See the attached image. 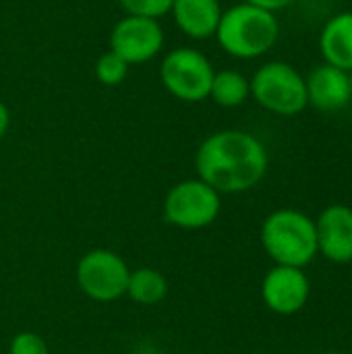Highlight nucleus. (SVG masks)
<instances>
[{"label": "nucleus", "instance_id": "f257e3e1", "mask_svg": "<svg viewBox=\"0 0 352 354\" xmlns=\"http://www.w3.org/2000/svg\"><path fill=\"white\" fill-rule=\"evenodd\" d=\"M270 158L266 145L251 133L224 129L201 141L195 153L197 178L220 195L255 189L268 174Z\"/></svg>", "mask_w": 352, "mask_h": 354}, {"label": "nucleus", "instance_id": "f03ea898", "mask_svg": "<svg viewBox=\"0 0 352 354\" xmlns=\"http://www.w3.org/2000/svg\"><path fill=\"white\" fill-rule=\"evenodd\" d=\"M280 35L276 12L263 10L249 2L234 4L222 10L216 37L220 48L232 58L253 60L268 54Z\"/></svg>", "mask_w": 352, "mask_h": 354}, {"label": "nucleus", "instance_id": "7ed1b4c3", "mask_svg": "<svg viewBox=\"0 0 352 354\" xmlns=\"http://www.w3.org/2000/svg\"><path fill=\"white\" fill-rule=\"evenodd\" d=\"M259 241L276 266L303 270L319 253L315 220L290 207L276 209L263 220Z\"/></svg>", "mask_w": 352, "mask_h": 354}, {"label": "nucleus", "instance_id": "20e7f679", "mask_svg": "<svg viewBox=\"0 0 352 354\" xmlns=\"http://www.w3.org/2000/svg\"><path fill=\"white\" fill-rule=\"evenodd\" d=\"M251 83V97L268 112L278 116H297L309 106L305 77L284 60L261 64Z\"/></svg>", "mask_w": 352, "mask_h": 354}, {"label": "nucleus", "instance_id": "39448f33", "mask_svg": "<svg viewBox=\"0 0 352 354\" xmlns=\"http://www.w3.org/2000/svg\"><path fill=\"white\" fill-rule=\"evenodd\" d=\"M214 66L210 58L195 48H174L160 64V81L164 89L180 102H203L210 97Z\"/></svg>", "mask_w": 352, "mask_h": 354}, {"label": "nucleus", "instance_id": "423d86ee", "mask_svg": "<svg viewBox=\"0 0 352 354\" xmlns=\"http://www.w3.org/2000/svg\"><path fill=\"white\" fill-rule=\"evenodd\" d=\"M222 209V199L201 178L176 183L164 199V220L183 230H201L212 226Z\"/></svg>", "mask_w": 352, "mask_h": 354}, {"label": "nucleus", "instance_id": "0eeeda50", "mask_svg": "<svg viewBox=\"0 0 352 354\" xmlns=\"http://www.w3.org/2000/svg\"><path fill=\"white\" fill-rule=\"evenodd\" d=\"M131 268L110 249L87 251L75 270L79 290L95 303H114L127 295Z\"/></svg>", "mask_w": 352, "mask_h": 354}, {"label": "nucleus", "instance_id": "6e6552de", "mask_svg": "<svg viewBox=\"0 0 352 354\" xmlns=\"http://www.w3.org/2000/svg\"><path fill=\"white\" fill-rule=\"evenodd\" d=\"M164 48V31L156 19L127 15L110 33V50L127 64H143L156 58Z\"/></svg>", "mask_w": 352, "mask_h": 354}, {"label": "nucleus", "instance_id": "1a4fd4ad", "mask_svg": "<svg viewBox=\"0 0 352 354\" xmlns=\"http://www.w3.org/2000/svg\"><path fill=\"white\" fill-rule=\"evenodd\" d=\"M311 295V282L301 268L274 266L261 282V299L266 307L278 315L299 313Z\"/></svg>", "mask_w": 352, "mask_h": 354}, {"label": "nucleus", "instance_id": "9d476101", "mask_svg": "<svg viewBox=\"0 0 352 354\" xmlns=\"http://www.w3.org/2000/svg\"><path fill=\"white\" fill-rule=\"evenodd\" d=\"M317 251L334 263L352 261V207L328 205L315 220Z\"/></svg>", "mask_w": 352, "mask_h": 354}, {"label": "nucleus", "instance_id": "9b49d317", "mask_svg": "<svg viewBox=\"0 0 352 354\" xmlns=\"http://www.w3.org/2000/svg\"><path fill=\"white\" fill-rule=\"evenodd\" d=\"M305 83L309 104L322 112H338L352 102L351 73L328 62L317 64L309 77H305Z\"/></svg>", "mask_w": 352, "mask_h": 354}, {"label": "nucleus", "instance_id": "f8f14e48", "mask_svg": "<svg viewBox=\"0 0 352 354\" xmlns=\"http://www.w3.org/2000/svg\"><path fill=\"white\" fill-rule=\"evenodd\" d=\"M170 15L187 37L207 39L216 35L222 4L220 0H172Z\"/></svg>", "mask_w": 352, "mask_h": 354}, {"label": "nucleus", "instance_id": "ddd939ff", "mask_svg": "<svg viewBox=\"0 0 352 354\" xmlns=\"http://www.w3.org/2000/svg\"><path fill=\"white\" fill-rule=\"evenodd\" d=\"M319 52L324 62L342 68L346 73L352 71V10L336 12L328 19L319 33Z\"/></svg>", "mask_w": 352, "mask_h": 354}, {"label": "nucleus", "instance_id": "4468645a", "mask_svg": "<svg viewBox=\"0 0 352 354\" xmlns=\"http://www.w3.org/2000/svg\"><path fill=\"white\" fill-rule=\"evenodd\" d=\"M168 295V280L162 272L154 268H137L131 270L127 297L137 305L151 307L166 299Z\"/></svg>", "mask_w": 352, "mask_h": 354}, {"label": "nucleus", "instance_id": "2eb2a0df", "mask_svg": "<svg viewBox=\"0 0 352 354\" xmlns=\"http://www.w3.org/2000/svg\"><path fill=\"white\" fill-rule=\"evenodd\" d=\"M210 97L222 108H239L251 97V83L234 68L218 71L212 81Z\"/></svg>", "mask_w": 352, "mask_h": 354}, {"label": "nucleus", "instance_id": "dca6fc26", "mask_svg": "<svg viewBox=\"0 0 352 354\" xmlns=\"http://www.w3.org/2000/svg\"><path fill=\"white\" fill-rule=\"evenodd\" d=\"M129 66L131 64H127L118 54L108 50L95 60V79L106 87H116L127 79Z\"/></svg>", "mask_w": 352, "mask_h": 354}, {"label": "nucleus", "instance_id": "f3484780", "mask_svg": "<svg viewBox=\"0 0 352 354\" xmlns=\"http://www.w3.org/2000/svg\"><path fill=\"white\" fill-rule=\"evenodd\" d=\"M118 2L127 10V15L147 17L156 21L168 15L172 8V0H118Z\"/></svg>", "mask_w": 352, "mask_h": 354}, {"label": "nucleus", "instance_id": "a211bd4d", "mask_svg": "<svg viewBox=\"0 0 352 354\" xmlns=\"http://www.w3.org/2000/svg\"><path fill=\"white\" fill-rule=\"evenodd\" d=\"M8 354H50V348L39 334L19 332L8 344Z\"/></svg>", "mask_w": 352, "mask_h": 354}, {"label": "nucleus", "instance_id": "6ab92c4d", "mask_svg": "<svg viewBox=\"0 0 352 354\" xmlns=\"http://www.w3.org/2000/svg\"><path fill=\"white\" fill-rule=\"evenodd\" d=\"M243 2H249L253 6H259L263 10H270V12H278L286 6H290L295 0H243Z\"/></svg>", "mask_w": 352, "mask_h": 354}, {"label": "nucleus", "instance_id": "aec40b11", "mask_svg": "<svg viewBox=\"0 0 352 354\" xmlns=\"http://www.w3.org/2000/svg\"><path fill=\"white\" fill-rule=\"evenodd\" d=\"M8 127H10V112H8V108L2 104V100H0V139L6 135Z\"/></svg>", "mask_w": 352, "mask_h": 354}, {"label": "nucleus", "instance_id": "412c9836", "mask_svg": "<svg viewBox=\"0 0 352 354\" xmlns=\"http://www.w3.org/2000/svg\"><path fill=\"white\" fill-rule=\"evenodd\" d=\"M324 354H342V353H324Z\"/></svg>", "mask_w": 352, "mask_h": 354}, {"label": "nucleus", "instance_id": "4be33fe9", "mask_svg": "<svg viewBox=\"0 0 352 354\" xmlns=\"http://www.w3.org/2000/svg\"><path fill=\"white\" fill-rule=\"evenodd\" d=\"M351 87H352V71H351Z\"/></svg>", "mask_w": 352, "mask_h": 354}, {"label": "nucleus", "instance_id": "5701e85b", "mask_svg": "<svg viewBox=\"0 0 352 354\" xmlns=\"http://www.w3.org/2000/svg\"><path fill=\"white\" fill-rule=\"evenodd\" d=\"M351 263H352V261H351Z\"/></svg>", "mask_w": 352, "mask_h": 354}]
</instances>
